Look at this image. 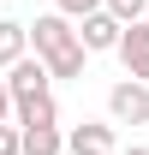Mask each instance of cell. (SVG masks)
I'll use <instances>...</instances> for the list:
<instances>
[{"label":"cell","instance_id":"cell-5","mask_svg":"<svg viewBox=\"0 0 149 155\" xmlns=\"http://www.w3.org/2000/svg\"><path fill=\"white\" fill-rule=\"evenodd\" d=\"M113 54L125 60V78L149 84V24H125V30H119V48H113Z\"/></svg>","mask_w":149,"mask_h":155},{"label":"cell","instance_id":"cell-3","mask_svg":"<svg viewBox=\"0 0 149 155\" xmlns=\"http://www.w3.org/2000/svg\"><path fill=\"white\" fill-rule=\"evenodd\" d=\"M72 30H78V48H84V54H113L125 24H119V18H108V12H90V18H78Z\"/></svg>","mask_w":149,"mask_h":155},{"label":"cell","instance_id":"cell-13","mask_svg":"<svg viewBox=\"0 0 149 155\" xmlns=\"http://www.w3.org/2000/svg\"><path fill=\"white\" fill-rule=\"evenodd\" d=\"M0 125H12V96H6V78H0Z\"/></svg>","mask_w":149,"mask_h":155},{"label":"cell","instance_id":"cell-7","mask_svg":"<svg viewBox=\"0 0 149 155\" xmlns=\"http://www.w3.org/2000/svg\"><path fill=\"white\" fill-rule=\"evenodd\" d=\"M12 125H18V131H30V125H60V101H54V90H48V96L18 101V107H12Z\"/></svg>","mask_w":149,"mask_h":155},{"label":"cell","instance_id":"cell-10","mask_svg":"<svg viewBox=\"0 0 149 155\" xmlns=\"http://www.w3.org/2000/svg\"><path fill=\"white\" fill-rule=\"evenodd\" d=\"M101 12H108V18H119V24H143L149 0H101Z\"/></svg>","mask_w":149,"mask_h":155},{"label":"cell","instance_id":"cell-4","mask_svg":"<svg viewBox=\"0 0 149 155\" xmlns=\"http://www.w3.org/2000/svg\"><path fill=\"white\" fill-rule=\"evenodd\" d=\"M48 84H54V78H48V66L24 54L18 66L6 72V96H12V107H18V101H30V96H48Z\"/></svg>","mask_w":149,"mask_h":155},{"label":"cell","instance_id":"cell-8","mask_svg":"<svg viewBox=\"0 0 149 155\" xmlns=\"http://www.w3.org/2000/svg\"><path fill=\"white\" fill-rule=\"evenodd\" d=\"M24 54H30V30L18 18H0V72H12Z\"/></svg>","mask_w":149,"mask_h":155},{"label":"cell","instance_id":"cell-9","mask_svg":"<svg viewBox=\"0 0 149 155\" xmlns=\"http://www.w3.org/2000/svg\"><path fill=\"white\" fill-rule=\"evenodd\" d=\"M66 149V131L60 125H30V131H18V155H60Z\"/></svg>","mask_w":149,"mask_h":155},{"label":"cell","instance_id":"cell-12","mask_svg":"<svg viewBox=\"0 0 149 155\" xmlns=\"http://www.w3.org/2000/svg\"><path fill=\"white\" fill-rule=\"evenodd\" d=\"M0 155H18V125H0Z\"/></svg>","mask_w":149,"mask_h":155},{"label":"cell","instance_id":"cell-14","mask_svg":"<svg viewBox=\"0 0 149 155\" xmlns=\"http://www.w3.org/2000/svg\"><path fill=\"white\" fill-rule=\"evenodd\" d=\"M113 155H149V143H131V149H113Z\"/></svg>","mask_w":149,"mask_h":155},{"label":"cell","instance_id":"cell-2","mask_svg":"<svg viewBox=\"0 0 149 155\" xmlns=\"http://www.w3.org/2000/svg\"><path fill=\"white\" fill-rule=\"evenodd\" d=\"M108 125H149V84L119 78L108 90Z\"/></svg>","mask_w":149,"mask_h":155},{"label":"cell","instance_id":"cell-11","mask_svg":"<svg viewBox=\"0 0 149 155\" xmlns=\"http://www.w3.org/2000/svg\"><path fill=\"white\" fill-rule=\"evenodd\" d=\"M54 12H60V18H90V12H101V0H54Z\"/></svg>","mask_w":149,"mask_h":155},{"label":"cell","instance_id":"cell-6","mask_svg":"<svg viewBox=\"0 0 149 155\" xmlns=\"http://www.w3.org/2000/svg\"><path fill=\"white\" fill-rule=\"evenodd\" d=\"M66 149H72V155H113L119 143H113V125H108V119H84V125L66 131Z\"/></svg>","mask_w":149,"mask_h":155},{"label":"cell","instance_id":"cell-1","mask_svg":"<svg viewBox=\"0 0 149 155\" xmlns=\"http://www.w3.org/2000/svg\"><path fill=\"white\" fill-rule=\"evenodd\" d=\"M30 42H36V60L48 66V78H84V48H78V30L72 18H60V12H42L36 24H24Z\"/></svg>","mask_w":149,"mask_h":155}]
</instances>
